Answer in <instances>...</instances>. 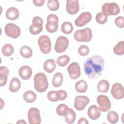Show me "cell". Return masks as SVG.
Here are the masks:
<instances>
[{"label":"cell","mask_w":124,"mask_h":124,"mask_svg":"<svg viewBox=\"0 0 124 124\" xmlns=\"http://www.w3.org/2000/svg\"><path fill=\"white\" fill-rule=\"evenodd\" d=\"M4 31L8 36L13 38H18L21 33L19 27L12 23H8L6 25L4 28Z\"/></svg>","instance_id":"cell-7"},{"label":"cell","mask_w":124,"mask_h":124,"mask_svg":"<svg viewBox=\"0 0 124 124\" xmlns=\"http://www.w3.org/2000/svg\"><path fill=\"white\" fill-rule=\"evenodd\" d=\"M9 69L6 66H2L0 67V86H5L7 83V77L9 75Z\"/></svg>","instance_id":"cell-19"},{"label":"cell","mask_w":124,"mask_h":124,"mask_svg":"<svg viewBox=\"0 0 124 124\" xmlns=\"http://www.w3.org/2000/svg\"><path fill=\"white\" fill-rule=\"evenodd\" d=\"M107 119L110 123L112 124H116L118 121V114L115 111H109L107 114Z\"/></svg>","instance_id":"cell-33"},{"label":"cell","mask_w":124,"mask_h":124,"mask_svg":"<svg viewBox=\"0 0 124 124\" xmlns=\"http://www.w3.org/2000/svg\"><path fill=\"white\" fill-rule=\"evenodd\" d=\"M69 41L67 37L64 36L58 37L56 40L54 49L56 52L61 53L64 52L68 48Z\"/></svg>","instance_id":"cell-8"},{"label":"cell","mask_w":124,"mask_h":124,"mask_svg":"<svg viewBox=\"0 0 124 124\" xmlns=\"http://www.w3.org/2000/svg\"><path fill=\"white\" fill-rule=\"evenodd\" d=\"M67 71L71 79H76L80 76V68L79 64L78 62H72L68 66Z\"/></svg>","instance_id":"cell-13"},{"label":"cell","mask_w":124,"mask_h":124,"mask_svg":"<svg viewBox=\"0 0 124 124\" xmlns=\"http://www.w3.org/2000/svg\"><path fill=\"white\" fill-rule=\"evenodd\" d=\"M89 98L86 96H77L74 99V107L78 111L83 110L89 104Z\"/></svg>","instance_id":"cell-11"},{"label":"cell","mask_w":124,"mask_h":124,"mask_svg":"<svg viewBox=\"0 0 124 124\" xmlns=\"http://www.w3.org/2000/svg\"><path fill=\"white\" fill-rule=\"evenodd\" d=\"M38 44L40 49L44 54L49 53L51 49V41L49 37L46 35L41 36L38 40Z\"/></svg>","instance_id":"cell-5"},{"label":"cell","mask_w":124,"mask_h":124,"mask_svg":"<svg viewBox=\"0 0 124 124\" xmlns=\"http://www.w3.org/2000/svg\"><path fill=\"white\" fill-rule=\"evenodd\" d=\"M48 99L51 102H57L58 101L56 97V91H51L47 94Z\"/></svg>","instance_id":"cell-40"},{"label":"cell","mask_w":124,"mask_h":124,"mask_svg":"<svg viewBox=\"0 0 124 124\" xmlns=\"http://www.w3.org/2000/svg\"><path fill=\"white\" fill-rule=\"evenodd\" d=\"M89 48L86 45H81L78 48V53L81 56H87L89 54Z\"/></svg>","instance_id":"cell-37"},{"label":"cell","mask_w":124,"mask_h":124,"mask_svg":"<svg viewBox=\"0 0 124 124\" xmlns=\"http://www.w3.org/2000/svg\"><path fill=\"white\" fill-rule=\"evenodd\" d=\"M63 77L62 74L60 72H57L54 75L52 78V85L53 87L58 88L61 86L62 83Z\"/></svg>","instance_id":"cell-23"},{"label":"cell","mask_w":124,"mask_h":124,"mask_svg":"<svg viewBox=\"0 0 124 124\" xmlns=\"http://www.w3.org/2000/svg\"><path fill=\"white\" fill-rule=\"evenodd\" d=\"M5 16L8 19L10 20H15L17 19L19 17V12L16 8L11 7L6 10Z\"/></svg>","instance_id":"cell-18"},{"label":"cell","mask_w":124,"mask_h":124,"mask_svg":"<svg viewBox=\"0 0 124 124\" xmlns=\"http://www.w3.org/2000/svg\"><path fill=\"white\" fill-rule=\"evenodd\" d=\"M87 113L89 117L91 119L93 120H95L99 118L101 112L99 110V108L97 106L93 105L91 106L88 108Z\"/></svg>","instance_id":"cell-17"},{"label":"cell","mask_w":124,"mask_h":124,"mask_svg":"<svg viewBox=\"0 0 124 124\" xmlns=\"http://www.w3.org/2000/svg\"><path fill=\"white\" fill-rule=\"evenodd\" d=\"M56 65L55 61L53 59H49L46 60L43 65L44 70L48 73L53 72L56 69Z\"/></svg>","instance_id":"cell-20"},{"label":"cell","mask_w":124,"mask_h":124,"mask_svg":"<svg viewBox=\"0 0 124 124\" xmlns=\"http://www.w3.org/2000/svg\"><path fill=\"white\" fill-rule=\"evenodd\" d=\"M32 71L31 68L28 65L21 66L18 71V74L20 77L24 80H27L30 78L32 75Z\"/></svg>","instance_id":"cell-16"},{"label":"cell","mask_w":124,"mask_h":124,"mask_svg":"<svg viewBox=\"0 0 124 124\" xmlns=\"http://www.w3.org/2000/svg\"><path fill=\"white\" fill-rule=\"evenodd\" d=\"M67 94L64 90H59L56 91V97L58 100H63L67 97Z\"/></svg>","instance_id":"cell-38"},{"label":"cell","mask_w":124,"mask_h":124,"mask_svg":"<svg viewBox=\"0 0 124 124\" xmlns=\"http://www.w3.org/2000/svg\"><path fill=\"white\" fill-rule=\"evenodd\" d=\"M32 1L34 5H35V6H41L44 4L45 0H33Z\"/></svg>","instance_id":"cell-41"},{"label":"cell","mask_w":124,"mask_h":124,"mask_svg":"<svg viewBox=\"0 0 124 124\" xmlns=\"http://www.w3.org/2000/svg\"><path fill=\"white\" fill-rule=\"evenodd\" d=\"M16 124H26V122L24 120H20L16 122Z\"/></svg>","instance_id":"cell-43"},{"label":"cell","mask_w":124,"mask_h":124,"mask_svg":"<svg viewBox=\"0 0 124 124\" xmlns=\"http://www.w3.org/2000/svg\"><path fill=\"white\" fill-rule=\"evenodd\" d=\"M23 97L24 101L29 103L34 102L37 97L35 93L31 90L26 91L24 93Z\"/></svg>","instance_id":"cell-26"},{"label":"cell","mask_w":124,"mask_h":124,"mask_svg":"<svg viewBox=\"0 0 124 124\" xmlns=\"http://www.w3.org/2000/svg\"><path fill=\"white\" fill-rule=\"evenodd\" d=\"M102 11L107 16H115L119 14L120 9L116 3L106 2L102 5Z\"/></svg>","instance_id":"cell-4"},{"label":"cell","mask_w":124,"mask_h":124,"mask_svg":"<svg viewBox=\"0 0 124 124\" xmlns=\"http://www.w3.org/2000/svg\"><path fill=\"white\" fill-rule=\"evenodd\" d=\"M97 102L99 105V109L101 111L106 112L111 108V102L108 97L105 95H99L97 97Z\"/></svg>","instance_id":"cell-10"},{"label":"cell","mask_w":124,"mask_h":124,"mask_svg":"<svg viewBox=\"0 0 124 124\" xmlns=\"http://www.w3.org/2000/svg\"><path fill=\"white\" fill-rule=\"evenodd\" d=\"M70 59L68 56L64 55L58 57L57 59V64L61 67L65 66L69 62Z\"/></svg>","instance_id":"cell-34"},{"label":"cell","mask_w":124,"mask_h":124,"mask_svg":"<svg viewBox=\"0 0 124 124\" xmlns=\"http://www.w3.org/2000/svg\"><path fill=\"white\" fill-rule=\"evenodd\" d=\"M20 54L22 57L28 59L32 56V51L30 46H24L20 49Z\"/></svg>","instance_id":"cell-28"},{"label":"cell","mask_w":124,"mask_h":124,"mask_svg":"<svg viewBox=\"0 0 124 124\" xmlns=\"http://www.w3.org/2000/svg\"><path fill=\"white\" fill-rule=\"evenodd\" d=\"M115 24L118 28H123L124 26V17L122 16L117 17L115 19Z\"/></svg>","instance_id":"cell-39"},{"label":"cell","mask_w":124,"mask_h":124,"mask_svg":"<svg viewBox=\"0 0 124 124\" xmlns=\"http://www.w3.org/2000/svg\"><path fill=\"white\" fill-rule=\"evenodd\" d=\"M92 19V15L89 12L81 13L75 21V25L78 27H83L89 22Z\"/></svg>","instance_id":"cell-12"},{"label":"cell","mask_w":124,"mask_h":124,"mask_svg":"<svg viewBox=\"0 0 124 124\" xmlns=\"http://www.w3.org/2000/svg\"><path fill=\"white\" fill-rule=\"evenodd\" d=\"M79 10V1L78 0H67L66 1V11L70 15L76 14Z\"/></svg>","instance_id":"cell-15"},{"label":"cell","mask_w":124,"mask_h":124,"mask_svg":"<svg viewBox=\"0 0 124 124\" xmlns=\"http://www.w3.org/2000/svg\"><path fill=\"white\" fill-rule=\"evenodd\" d=\"M92 31L89 28L76 31L74 34L75 39L79 42H89L92 38Z\"/></svg>","instance_id":"cell-3"},{"label":"cell","mask_w":124,"mask_h":124,"mask_svg":"<svg viewBox=\"0 0 124 124\" xmlns=\"http://www.w3.org/2000/svg\"><path fill=\"white\" fill-rule=\"evenodd\" d=\"M69 111V108L64 104H61L56 108L57 114L60 116H65Z\"/></svg>","instance_id":"cell-27"},{"label":"cell","mask_w":124,"mask_h":124,"mask_svg":"<svg viewBox=\"0 0 124 124\" xmlns=\"http://www.w3.org/2000/svg\"><path fill=\"white\" fill-rule=\"evenodd\" d=\"M28 117L30 124H40L41 122L40 111L36 108H31L28 112Z\"/></svg>","instance_id":"cell-9"},{"label":"cell","mask_w":124,"mask_h":124,"mask_svg":"<svg viewBox=\"0 0 124 124\" xmlns=\"http://www.w3.org/2000/svg\"><path fill=\"white\" fill-rule=\"evenodd\" d=\"M65 121L67 124H73L76 119V114L73 109L69 108V111L67 114L64 116Z\"/></svg>","instance_id":"cell-30"},{"label":"cell","mask_w":124,"mask_h":124,"mask_svg":"<svg viewBox=\"0 0 124 124\" xmlns=\"http://www.w3.org/2000/svg\"><path fill=\"white\" fill-rule=\"evenodd\" d=\"M109 88V83L108 81L105 79L100 80L97 85V90L101 93H106L108 92Z\"/></svg>","instance_id":"cell-24"},{"label":"cell","mask_w":124,"mask_h":124,"mask_svg":"<svg viewBox=\"0 0 124 124\" xmlns=\"http://www.w3.org/2000/svg\"><path fill=\"white\" fill-rule=\"evenodd\" d=\"M21 87V82L19 79L16 78H13L9 84V90L12 93L17 92Z\"/></svg>","instance_id":"cell-22"},{"label":"cell","mask_w":124,"mask_h":124,"mask_svg":"<svg viewBox=\"0 0 124 124\" xmlns=\"http://www.w3.org/2000/svg\"><path fill=\"white\" fill-rule=\"evenodd\" d=\"M58 21L59 20H47L46 27L47 32L53 33L57 31L58 28Z\"/></svg>","instance_id":"cell-21"},{"label":"cell","mask_w":124,"mask_h":124,"mask_svg":"<svg viewBox=\"0 0 124 124\" xmlns=\"http://www.w3.org/2000/svg\"><path fill=\"white\" fill-rule=\"evenodd\" d=\"M2 54L6 57L12 55L14 51V48L12 45L9 44H6L4 45L2 48Z\"/></svg>","instance_id":"cell-31"},{"label":"cell","mask_w":124,"mask_h":124,"mask_svg":"<svg viewBox=\"0 0 124 124\" xmlns=\"http://www.w3.org/2000/svg\"><path fill=\"white\" fill-rule=\"evenodd\" d=\"M59 6V2L57 0H48L47 1V7L50 11H57L58 10Z\"/></svg>","instance_id":"cell-35"},{"label":"cell","mask_w":124,"mask_h":124,"mask_svg":"<svg viewBox=\"0 0 124 124\" xmlns=\"http://www.w3.org/2000/svg\"><path fill=\"white\" fill-rule=\"evenodd\" d=\"M88 89V84L84 80H80L75 84V89L79 93L86 92Z\"/></svg>","instance_id":"cell-25"},{"label":"cell","mask_w":124,"mask_h":124,"mask_svg":"<svg viewBox=\"0 0 124 124\" xmlns=\"http://www.w3.org/2000/svg\"><path fill=\"white\" fill-rule=\"evenodd\" d=\"M113 52L117 55H123L124 54V41L118 42L113 47Z\"/></svg>","instance_id":"cell-29"},{"label":"cell","mask_w":124,"mask_h":124,"mask_svg":"<svg viewBox=\"0 0 124 124\" xmlns=\"http://www.w3.org/2000/svg\"><path fill=\"white\" fill-rule=\"evenodd\" d=\"M78 124H88L89 122L88 120L84 118H81L78 120Z\"/></svg>","instance_id":"cell-42"},{"label":"cell","mask_w":124,"mask_h":124,"mask_svg":"<svg viewBox=\"0 0 124 124\" xmlns=\"http://www.w3.org/2000/svg\"><path fill=\"white\" fill-rule=\"evenodd\" d=\"M48 86L47 77L43 73H38L34 77V87L39 93L45 92Z\"/></svg>","instance_id":"cell-2"},{"label":"cell","mask_w":124,"mask_h":124,"mask_svg":"<svg viewBox=\"0 0 124 124\" xmlns=\"http://www.w3.org/2000/svg\"><path fill=\"white\" fill-rule=\"evenodd\" d=\"M104 61L99 55H93L87 59L83 64L85 74L88 78L94 79L100 77L104 70Z\"/></svg>","instance_id":"cell-1"},{"label":"cell","mask_w":124,"mask_h":124,"mask_svg":"<svg viewBox=\"0 0 124 124\" xmlns=\"http://www.w3.org/2000/svg\"><path fill=\"white\" fill-rule=\"evenodd\" d=\"M111 93L113 98L121 99L124 97V91L123 85L120 83H115L112 86Z\"/></svg>","instance_id":"cell-14"},{"label":"cell","mask_w":124,"mask_h":124,"mask_svg":"<svg viewBox=\"0 0 124 124\" xmlns=\"http://www.w3.org/2000/svg\"><path fill=\"white\" fill-rule=\"evenodd\" d=\"M96 22L99 24H104L108 20V16L104 14L102 12L98 13L95 16Z\"/></svg>","instance_id":"cell-36"},{"label":"cell","mask_w":124,"mask_h":124,"mask_svg":"<svg viewBox=\"0 0 124 124\" xmlns=\"http://www.w3.org/2000/svg\"><path fill=\"white\" fill-rule=\"evenodd\" d=\"M43 20L42 18L39 16H34L32 18V24L30 26L29 30L31 34L36 35L43 30Z\"/></svg>","instance_id":"cell-6"},{"label":"cell","mask_w":124,"mask_h":124,"mask_svg":"<svg viewBox=\"0 0 124 124\" xmlns=\"http://www.w3.org/2000/svg\"><path fill=\"white\" fill-rule=\"evenodd\" d=\"M73 30V27L72 23L66 21L63 22L61 26V31L65 34H69L71 33Z\"/></svg>","instance_id":"cell-32"}]
</instances>
